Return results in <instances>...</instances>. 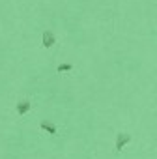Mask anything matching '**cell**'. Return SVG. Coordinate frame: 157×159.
<instances>
[{"label":"cell","mask_w":157,"mask_h":159,"mask_svg":"<svg viewBox=\"0 0 157 159\" xmlns=\"http://www.w3.org/2000/svg\"><path fill=\"white\" fill-rule=\"evenodd\" d=\"M129 142H131V135H129V133L120 131V133L116 135V152L123 150V146H125V144H129Z\"/></svg>","instance_id":"1"},{"label":"cell","mask_w":157,"mask_h":159,"mask_svg":"<svg viewBox=\"0 0 157 159\" xmlns=\"http://www.w3.org/2000/svg\"><path fill=\"white\" fill-rule=\"evenodd\" d=\"M41 43H43L45 49H51V47L56 43V36H54L51 30H45V32L41 34Z\"/></svg>","instance_id":"2"},{"label":"cell","mask_w":157,"mask_h":159,"mask_svg":"<svg viewBox=\"0 0 157 159\" xmlns=\"http://www.w3.org/2000/svg\"><path fill=\"white\" fill-rule=\"evenodd\" d=\"M30 107H32V103H30L28 99H21V101L17 103V114H19V116H25V114L30 111Z\"/></svg>","instance_id":"3"},{"label":"cell","mask_w":157,"mask_h":159,"mask_svg":"<svg viewBox=\"0 0 157 159\" xmlns=\"http://www.w3.org/2000/svg\"><path fill=\"white\" fill-rule=\"evenodd\" d=\"M39 127H41L43 131H47L49 135H56V125L51 124L49 120H41V122H39Z\"/></svg>","instance_id":"4"},{"label":"cell","mask_w":157,"mask_h":159,"mask_svg":"<svg viewBox=\"0 0 157 159\" xmlns=\"http://www.w3.org/2000/svg\"><path fill=\"white\" fill-rule=\"evenodd\" d=\"M71 69H73L71 64H60V66L56 67V71H60V73H64V71H71Z\"/></svg>","instance_id":"5"}]
</instances>
